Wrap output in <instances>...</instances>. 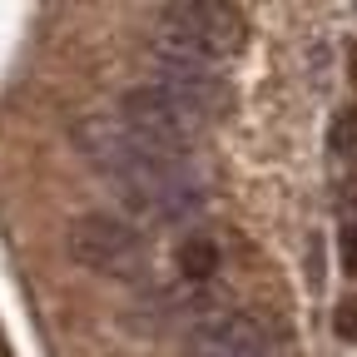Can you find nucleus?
I'll return each mask as SVG.
<instances>
[{"label":"nucleus","mask_w":357,"mask_h":357,"mask_svg":"<svg viewBox=\"0 0 357 357\" xmlns=\"http://www.w3.org/2000/svg\"><path fill=\"white\" fill-rule=\"evenodd\" d=\"M75 149L109 178L114 194L134 213H144V218L178 223V218L199 213V204H204L189 159L159 154L119 114H89V119H79L75 124Z\"/></svg>","instance_id":"1"},{"label":"nucleus","mask_w":357,"mask_h":357,"mask_svg":"<svg viewBox=\"0 0 357 357\" xmlns=\"http://www.w3.org/2000/svg\"><path fill=\"white\" fill-rule=\"evenodd\" d=\"M243 40H248L243 10L223 6V0H174V6L154 10V50L164 55L223 65L243 50Z\"/></svg>","instance_id":"2"},{"label":"nucleus","mask_w":357,"mask_h":357,"mask_svg":"<svg viewBox=\"0 0 357 357\" xmlns=\"http://www.w3.org/2000/svg\"><path fill=\"white\" fill-rule=\"evenodd\" d=\"M65 248L79 268L119 278V283H139L149 273V243L119 213H79L65 234Z\"/></svg>","instance_id":"3"},{"label":"nucleus","mask_w":357,"mask_h":357,"mask_svg":"<svg viewBox=\"0 0 357 357\" xmlns=\"http://www.w3.org/2000/svg\"><path fill=\"white\" fill-rule=\"evenodd\" d=\"M119 119L139 134L144 144H154L159 154L169 159H189L194 149V134L204 129V119L189 109V105H178L169 89H159L154 79L149 84H134L124 89V100H119Z\"/></svg>","instance_id":"4"},{"label":"nucleus","mask_w":357,"mask_h":357,"mask_svg":"<svg viewBox=\"0 0 357 357\" xmlns=\"http://www.w3.org/2000/svg\"><path fill=\"white\" fill-rule=\"evenodd\" d=\"M154 84L169 89L178 105H189L204 124H213L223 114V105H229V79L218 75V65H204V60L154 50Z\"/></svg>","instance_id":"5"},{"label":"nucleus","mask_w":357,"mask_h":357,"mask_svg":"<svg viewBox=\"0 0 357 357\" xmlns=\"http://www.w3.org/2000/svg\"><path fill=\"white\" fill-rule=\"evenodd\" d=\"M189 357H273V342L248 312H208L189 333Z\"/></svg>","instance_id":"6"},{"label":"nucleus","mask_w":357,"mask_h":357,"mask_svg":"<svg viewBox=\"0 0 357 357\" xmlns=\"http://www.w3.org/2000/svg\"><path fill=\"white\" fill-rule=\"evenodd\" d=\"M178 268H184V278H194V283L213 278L218 273V243L204 238V234L184 238V243H178Z\"/></svg>","instance_id":"7"},{"label":"nucleus","mask_w":357,"mask_h":357,"mask_svg":"<svg viewBox=\"0 0 357 357\" xmlns=\"http://www.w3.org/2000/svg\"><path fill=\"white\" fill-rule=\"evenodd\" d=\"M337 337H357V298L337 307Z\"/></svg>","instance_id":"8"},{"label":"nucleus","mask_w":357,"mask_h":357,"mask_svg":"<svg viewBox=\"0 0 357 357\" xmlns=\"http://www.w3.org/2000/svg\"><path fill=\"white\" fill-rule=\"evenodd\" d=\"M352 134H357V109H352L347 119H337V129H333V149H352Z\"/></svg>","instance_id":"9"},{"label":"nucleus","mask_w":357,"mask_h":357,"mask_svg":"<svg viewBox=\"0 0 357 357\" xmlns=\"http://www.w3.org/2000/svg\"><path fill=\"white\" fill-rule=\"evenodd\" d=\"M342 263H347V273H357V223L342 229Z\"/></svg>","instance_id":"10"},{"label":"nucleus","mask_w":357,"mask_h":357,"mask_svg":"<svg viewBox=\"0 0 357 357\" xmlns=\"http://www.w3.org/2000/svg\"><path fill=\"white\" fill-rule=\"evenodd\" d=\"M352 60H357V50H352ZM352 79H357V65H352Z\"/></svg>","instance_id":"11"}]
</instances>
